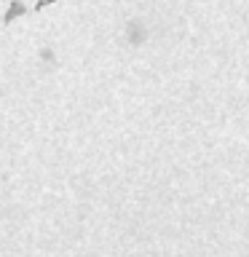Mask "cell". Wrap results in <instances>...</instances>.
<instances>
[{"label":"cell","instance_id":"1","mask_svg":"<svg viewBox=\"0 0 249 257\" xmlns=\"http://www.w3.org/2000/svg\"><path fill=\"white\" fill-rule=\"evenodd\" d=\"M48 3H56V0H8L6 24L14 22L16 16H22V14H35V11H40V8L48 6Z\"/></svg>","mask_w":249,"mask_h":257}]
</instances>
